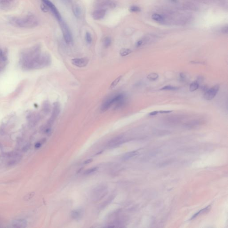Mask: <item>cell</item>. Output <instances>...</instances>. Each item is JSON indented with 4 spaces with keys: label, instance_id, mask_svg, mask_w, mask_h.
<instances>
[{
    "label": "cell",
    "instance_id": "cell-1",
    "mask_svg": "<svg viewBox=\"0 0 228 228\" xmlns=\"http://www.w3.org/2000/svg\"><path fill=\"white\" fill-rule=\"evenodd\" d=\"M51 62V58L47 54H39L31 59L21 62L22 68L25 70L41 69L49 66Z\"/></svg>",
    "mask_w": 228,
    "mask_h": 228
},
{
    "label": "cell",
    "instance_id": "cell-2",
    "mask_svg": "<svg viewBox=\"0 0 228 228\" xmlns=\"http://www.w3.org/2000/svg\"><path fill=\"white\" fill-rule=\"evenodd\" d=\"M11 24L17 27L23 28H32L37 26L38 21L34 15H27L21 17L13 18L10 20Z\"/></svg>",
    "mask_w": 228,
    "mask_h": 228
},
{
    "label": "cell",
    "instance_id": "cell-3",
    "mask_svg": "<svg viewBox=\"0 0 228 228\" xmlns=\"http://www.w3.org/2000/svg\"><path fill=\"white\" fill-rule=\"evenodd\" d=\"M59 22L65 41L67 44H71L73 42V37L69 27L62 19Z\"/></svg>",
    "mask_w": 228,
    "mask_h": 228
},
{
    "label": "cell",
    "instance_id": "cell-4",
    "mask_svg": "<svg viewBox=\"0 0 228 228\" xmlns=\"http://www.w3.org/2000/svg\"><path fill=\"white\" fill-rule=\"evenodd\" d=\"M107 193V188L105 185H100L94 189L92 197L94 201H98L103 198Z\"/></svg>",
    "mask_w": 228,
    "mask_h": 228
},
{
    "label": "cell",
    "instance_id": "cell-5",
    "mask_svg": "<svg viewBox=\"0 0 228 228\" xmlns=\"http://www.w3.org/2000/svg\"><path fill=\"white\" fill-rule=\"evenodd\" d=\"M117 98V94L111 96L106 98L101 106L100 110L102 112H106L115 105Z\"/></svg>",
    "mask_w": 228,
    "mask_h": 228
},
{
    "label": "cell",
    "instance_id": "cell-6",
    "mask_svg": "<svg viewBox=\"0 0 228 228\" xmlns=\"http://www.w3.org/2000/svg\"><path fill=\"white\" fill-rule=\"evenodd\" d=\"M53 105L54 106L53 108L51 115L48 122L47 126H49V127H50L53 124V123L54 122L55 120L57 118L59 115V113L60 112V110H61L60 105L59 102H55L54 103Z\"/></svg>",
    "mask_w": 228,
    "mask_h": 228
},
{
    "label": "cell",
    "instance_id": "cell-7",
    "mask_svg": "<svg viewBox=\"0 0 228 228\" xmlns=\"http://www.w3.org/2000/svg\"><path fill=\"white\" fill-rule=\"evenodd\" d=\"M220 89V86L216 85L211 88L208 89L204 94V98L207 100H211L215 98Z\"/></svg>",
    "mask_w": 228,
    "mask_h": 228
},
{
    "label": "cell",
    "instance_id": "cell-8",
    "mask_svg": "<svg viewBox=\"0 0 228 228\" xmlns=\"http://www.w3.org/2000/svg\"><path fill=\"white\" fill-rule=\"evenodd\" d=\"M44 3L45 5L47 6V7L49 8L50 10L51 11L53 14H54L55 17H56L57 19L59 21V22L61 20V17L60 14L58 10H57L56 6L49 0H42Z\"/></svg>",
    "mask_w": 228,
    "mask_h": 228
},
{
    "label": "cell",
    "instance_id": "cell-9",
    "mask_svg": "<svg viewBox=\"0 0 228 228\" xmlns=\"http://www.w3.org/2000/svg\"><path fill=\"white\" fill-rule=\"evenodd\" d=\"M89 59L86 58H75L71 60V63L74 66L79 68L84 67L88 64Z\"/></svg>",
    "mask_w": 228,
    "mask_h": 228
},
{
    "label": "cell",
    "instance_id": "cell-10",
    "mask_svg": "<svg viewBox=\"0 0 228 228\" xmlns=\"http://www.w3.org/2000/svg\"><path fill=\"white\" fill-rule=\"evenodd\" d=\"M127 101V96L123 93L118 94L117 100L114 105L115 109H118L122 108L125 105Z\"/></svg>",
    "mask_w": 228,
    "mask_h": 228
},
{
    "label": "cell",
    "instance_id": "cell-11",
    "mask_svg": "<svg viewBox=\"0 0 228 228\" xmlns=\"http://www.w3.org/2000/svg\"><path fill=\"white\" fill-rule=\"evenodd\" d=\"M124 141V138L123 136H118L114 138L108 143V146L109 147H114L118 146L122 144Z\"/></svg>",
    "mask_w": 228,
    "mask_h": 228
},
{
    "label": "cell",
    "instance_id": "cell-12",
    "mask_svg": "<svg viewBox=\"0 0 228 228\" xmlns=\"http://www.w3.org/2000/svg\"><path fill=\"white\" fill-rule=\"evenodd\" d=\"M106 14V10L103 9L96 10L92 13V17L94 20H100L104 17Z\"/></svg>",
    "mask_w": 228,
    "mask_h": 228
},
{
    "label": "cell",
    "instance_id": "cell-13",
    "mask_svg": "<svg viewBox=\"0 0 228 228\" xmlns=\"http://www.w3.org/2000/svg\"><path fill=\"white\" fill-rule=\"evenodd\" d=\"M27 120L30 124L34 125L39 120V115L35 113H30L27 117Z\"/></svg>",
    "mask_w": 228,
    "mask_h": 228
},
{
    "label": "cell",
    "instance_id": "cell-14",
    "mask_svg": "<svg viewBox=\"0 0 228 228\" xmlns=\"http://www.w3.org/2000/svg\"><path fill=\"white\" fill-rule=\"evenodd\" d=\"M84 215V211L83 210L79 209L75 210L72 212L71 213V216L74 219L76 220H78L80 219Z\"/></svg>",
    "mask_w": 228,
    "mask_h": 228
},
{
    "label": "cell",
    "instance_id": "cell-15",
    "mask_svg": "<svg viewBox=\"0 0 228 228\" xmlns=\"http://www.w3.org/2000/svg\"><path fill=\"white\" fill-rule=\"evenodd\" d=\"M12 226L16 228H24L26 226V222L23 220H17L13 221Z\"/></svg>",
    "mask_w": 228,
    "mask_h": 228
},
{
    "label": "cell",
    "instance_id": "cell-16",
    "mask_svg": "<svg viewBox=\"0 0 228 228\" xmlns=\"http://www.w3.org/2000/svg\"><path fill=\"white\" fill-rule=\"evenodd\" d=\"M42 109L43 112L46 114H48L50 111L51 107L50 103L48 101H45L43 102Z\"/></svg>",
    "mask_w": 228,
    "mask_h": 228
},
{
    "label": "cell",
    "instance_id": "cell-17",
    "mask_svg": "<svg viewBox=\"0 0 228 228\" xmlns=\"http://www.w3.org/2000/svg\"><path fill=\"white\" fill-rule=\"evenodd\" d=\"M137 152L136 151H132L131 152H128L127 153L125 154L123 157V160H127L129 159L130 158H132L138 154Z\"/></svg>",
    "mask_w": 228,
    "mask_h": 228
},
{
    "label": "cell",
    "instance_id": "cell-18",
    "mask_svg": "<svg viewBox=\"0 0 228 228\" xmlns=\"http://www.w3.org/2000/svg\"><path fill=\"white\" fill-rule=\"evenodd\" d=\"M199 88V84L198 81H195L190 84L189 86V90L191 92L196 91Z\"/></svg>",
    "mask_w": 228,
    "mask_h": 228
},
{
    "label": "cell",
    "instance_id": "cell-19",
    "mask_svg": "<svg viewBox=\"0 0 228 228\" xmlns=\"http://www.w3.org/2000/svg\"><path fill=\"white\" fill-rule=\"evenodd\" d=\"M122 78V76L121 75V76H119L116 79H115L111 83V84H110V89H112L114 88L115 87H116L117 85H118V84L120 83V82L121 81Z\"/></svg>",
    "mask_w": 228,
    "mask_h": 228
},
{
    "label": "cell",
    "instance_id": "cell-20",
    "mask_svg": "<svg viewBox=\"0 0 228 228\" xmlns=\"http://www.w3.org/2000/svg\"><path fill=\"white\" fill-rule=\"evenodd\" d=\"M152 19L158 22H162L164 20V17L162 15L157 13H154L152 15Z\"/></svg>",
    "mask_w": 228,
    "mask_h": 228
},
{
    "label": "cell",
    "instance_id": "cell-21",
    "mask_svg": "<svg viewBox=\"0 0 228 228\" xmlns=\"http://www.w3.org/2000/svg\"><path fill=\"white\" fill-rule=\"evenodd\" d=\"M73 12H74V14L77 17H80L82 13V11H81V8L79 6L75 5L73 9Z\"/></svg>",
    "mask_w": 228,
    "mask_h": 228
},
{
    "label": "cell",
    "instance_id": "cell-22",
    "mask_svg": "<svg viewBox=\"0 0 228 228\" xmlns=\"http://www.w3.org/2000/svg\"><path fill=\"white\" fill-rule=\"evenodd\" d=\"M103 43L104 47L105 48H108L110 46L111 43V39L110 37H105L103 41Z\"/></svg>",
    "mask_w": 228,
    "mask_h": 228
},
{
    "label": "cell",
    "instance_id": "cell-23",
    "mask_svg": "<svg viewBox=\"0 0 228 228\" xmlns=\"http://www.w3.org/2000/svg\"><path fill=\"white\" fill-rule=\"evenodd\" d=\"M209 207H210V206H208V207H207L205 208H204L203 209H201V210H200V211H199L198 212H197V213H195V214L192 217L191 220H192V219H194L196 218L197 216L199 215H200V214H203V213H206L207 211L209 210Z\"/></svg>",
    "mask_w": 228,
    "mask_h": 228
},
{
    "label": "cell",
    "instance_id": "cell-24",
    "mask_svg": "<svg viewBox=\"0 0 228 228\" xmlns=\"http://www.w3.org/2000/svg\"><path fill=\"white\" fill-rule=\"evenodd\" d=\"M132 51L129 49L123 48L120 50V54L121 56L125 57L130 54L132 53Z\"/></svg>",
    "mask_w": 228,
    "mask_h": 228
},
{
    "label": "cell",
    "instance_id": "cell-25",
    "mask_svg": "<svg viewBox=\"0 0 228 228\" xmlns=\"http://www.w3.org/2000/svg\"><path fill=\"white\" fill-rule=\"evenodd\" d=\"M159 78L158 74L156 73H152L149 74L147 76V79L151 81H155Z\"/></svg>",
    "mask_w": 228,
    "mask_h": 228
},
{
    "label": "cell",
    "instance_id": "cell-26",
    "mask_svg": "<svg viewBox=\"0 0 228 228\" xmlns=\"http://www.w3.org/2000/svg\"><path fill=\"white\" fill-rule=\"evenodd\" d=\"M200 121L199 120H193L189 122V123H187L185 125V126L188 128H193L198 125Z\"/></svg>",
    "mask_w": 228,
    "mask_h": 228
},
{
    "label": "cell",
    "instance_id": "cell-27",
    "mask_svg": "<svg viewBox=\"0 0 228 228\" xmlns=\"http://www.w3.org/2000/svg\"><path fill=\"white\" fill-rule=\"evenodd\" d=\"M179 87L176 86H166L163 87L160 89V90H165V91H177L179 89Z\"/></svg>",
    "mask_w": 228,
    "mask_h": 228
},
{
    "label": "cell",
    "instance_id": "cell-28",
    "mask_svg": "<svg viewBox=\"0 0 228 228\" xmlns=\"http://www.w3.org/2000/svg\"><path fill=\"white\" fill-rule=\"evenodd\" d=\"M85 39L86 42L88 44H91L92 42V37L91 34L89 32H86L85 35Z\"/></svg>",
    "mask_w": 228,
    "mask_h": 228
},
{
    "label": "cell",
    "instance_id": "cell-29",
    "mask_svg": "<svg viewBox=\"0 0 228 228\" xmlns=\"http://www.w3.org/2000/svg\"><path fill=\"white\" fill-rule=\"evenodd\" d=\"M130 11L131 12H140L141 11V9L138 6H131V7L130 8V9H129Z\"/></svg>",
    "mask_w": 228,
    "mask_h": 228
},
{
    "label": "cell",
    "instance_id": "cell-30",
    "mask_svg": "<svg viewBox=\"0 0 228 228\" xmlns=\"http://www.w3.org/2000/svg\"><path fill=\"white\" fill-rule=\"evenodd\" d=\"M97 169H98V168L97 167H94V168H90V169L86 170V171L84 172V174L89 175V174H91V173H92L96 171L97 170Z\"/></svg>",
    "mask_w": 228,
    "mask_h": 228
},
{
    "label": "cell",
    "instance_id": "cell-31",
    "mask_svg": "<svg viewBox=\"0 0 228 228\" xmlns=\"http://www.w3.org/2000/svg\"><path fill=\"white\" fill-rule=\"evenodd\" d=\"M180 80L182 81H184V80L186 79V76H185V75L184 73H181L180 74Z\"/></svg>",
    "mask_w": 228,
    "mask_h": 228
},
{
    "label": "cell",
    "instance_id": "cell-32",
    "mask_svg": "<svg viewBox=\"0 0 228 228\" xmlns=\"http://www.w3.org/2000/svg\"><path fill=\"white\" fill-rule=\"evenodd\" d=\"M159 113V111H152V112H151L149 114V115H151V116H154V115H156L158 114Z\"/></svg>",
    "mask_w": 228,
    "mask_h": 228
},
{
    "label": "cell",
    "instance_id": "cell-33",
    "mask_svg": "<svg viewBox=\"0 0 228 228\" xmlns=\"http://www.w3.org/2000/svg\"><path fill=\"white\" fill-rule=\"evenodd\" d=\"M172 112V110H160L159 111V113H169Z\"/></svg>",
    "mask_w": 228,
    "mask_h": 228
},
{
    "label": "cell",
    "instance_id": "cell-34",
    "mask_svg": "<svg viewBox=\"0 0 228 228\" xmlns=\"http://www.w3.org/2000/svg\"><path fill=\"white\" fill-rule=\"evenodd\" d=\"M222 31L223 33L227 34L228 31V27H227V26H226V27H224L223 29H222Z\"/></svg>",
    "mask_w": 228,
    "mask_h": 228
},
{
    "label": "cell",
    "instance_id": "cell-35",
    "mask_svg": "<svg viewBox=\"0 0 228 228\" xmlns=\"http://www.w3.org/2000/svg\"><path fill=\"white\" fill-rule=\"evenodd\" d=\"M93 161V159H87L85 160L84 162V164H88L89 163H90L91 162H92Z\"/></svg>",
    "mask_w": 228,
    "mask_h": 228
},
{
    "label": "cell",
    "instance_id": "cell-36",
    "mask_svg": "<svg viewBox=\"0 0 228 228\" xmlns=\"http://www.w3.org/2000/svg\"><path fill=\"white\" fill-rule=\"evenodd\" d=\"M41 145H42V144H41V143H37V144H36V145H35V147H36V148H39V147H41Z\"/></svg>",
    "mask_w": 228,
    "mask_h": 228
}]
</instances>
